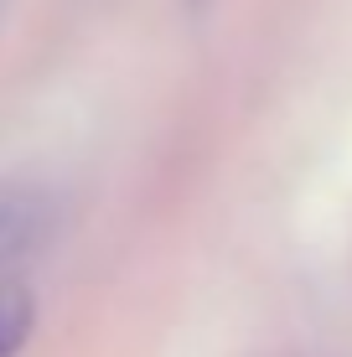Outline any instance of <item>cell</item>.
I'll use <instances>...</instances> for the list:
<instances>
[{"label": "cell", "instance_id": "cell-2", "mask_svg": "<svg viewBox=\"0 0 352 357\" xmlns=\"http://www.w3.org/2000/svg\"><path fill=\"white\" fill-rule=\"evenodd\" d=\"M31 337V301L26 295H0V357H16Z\"/></svg>", "mask_w": 352, "mask_h": 357}, {"label": "cell", "instance_id": "cell-1", "mask_svg": "<svg viewBox=\"0 0 352 357\" xmlns=\"http://www.w3.org/2000/svg\"><path fill=\"white\" fill-rule=\"evenodd\" d=\"M42 197L26 187H0V275L31 249L36 228H42Z\"/></svg>", "mask_w": 352, "mask_h": 357}]
</instances>
